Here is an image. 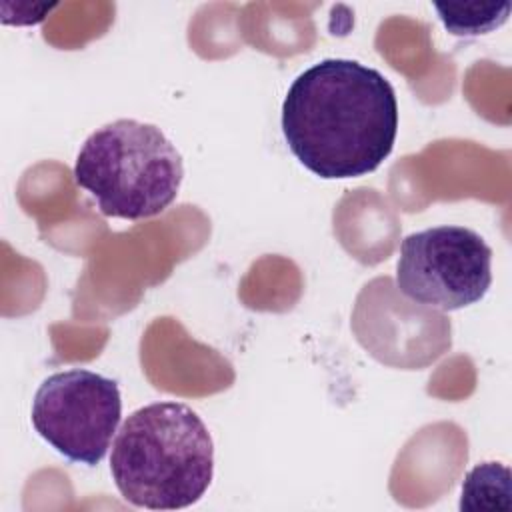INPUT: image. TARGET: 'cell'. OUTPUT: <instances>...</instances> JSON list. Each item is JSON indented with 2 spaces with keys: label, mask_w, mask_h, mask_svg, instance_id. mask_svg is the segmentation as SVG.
I'll use <instances>...</instances> for the list:
<instances>
[{
  "label": "cell",
  "mask_w": 512,
  "mask_h": 512,
  "mask_svg": "<svg viewBox=\"0 0 512 512\" xmlns=\"http://www.w3.org/2000/svg\"><path fill=\"white\" fill-rule=\"evenodd\" d=\"M282 134L312 174L324 180L366 176L394 148L396 92L376 68L324 58L290 84L282 102Z\"/></svg>",
  "instance_id": "1"
},
{
  "label": "cell",
  "mask_w": 512,
  "mask_h": 512,
  "mask_svg": "<svg viewBox=\"0 0 512 512\" xmlns=\"http://www.w3.org/2000/svg\"><path fill=\"white\" fill-rule=\"evenodd\" d=\"M110 472L120 496L136 508H188L212 484L214 442L190 406L152 402L122 422Z\"/></svg>",
  "instance_id": "2"
},
{
  "label": "cell",
  "mask_w": 512,
  "mask_h": 512,
  "mask_svg": "<svg viewBox=\"0 0 512 512\" xmlns=\"http://www.w3.org/2000/svg\"><path fill=\"white\" fill-rule=\"evenodd\" d=\"M74 180L96 200L104 216L146 220L176 200L184 162L158 126L120 118L84 140Z\"/></svg>",
  "instance_id": "3"
},
{
  "label": "cell",
  "mask_w": 512,
  "mask_h": 512,
  "mask_svg": "<svg viewBox=\"0 0 512 512\" xmlns=\"http://www.w3.org/2000/svg\"><path fill=\"white\" fill-rule=\"evenodd\" d=\"M492 284V248L464 226H434L400 242L396 286L412 302L452 312L480 302Z\"/></svg>",
  "instance_id": "4"
},
{
  "label": "cell",
  "mask_w": 512,
  "mask_h": 512,
  "mask_svg": "<svg viewBox=\"0 0 512 512\" xmlns=\"http://www.w3.org/2000/svg\"><path fill=\"white\" fill-rule=\"evenodd\" d=\"M122 418L118 382L86 368L48 376L36 390L34 430L64 458L96 466L108 454Z\"/></svg>",
  "instance_id": "5"
},
{
  "label": "cell",
  "mask_w": 512,
  "mask_h": 512,
  "mask_svg": "<svg viewBox=\"0 0 512 512\" xmlns=\"http://www.w3.org/2000/svg\"><path fill=\"white\" fill-rule=\"evenodd\" d=\"M510 496V470L500 462H482L466 474L458 508L462 512H508L512 508Z\"/></svg>",
  "instance_id": "6"
}]
</instances>
